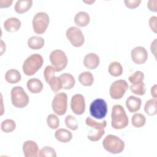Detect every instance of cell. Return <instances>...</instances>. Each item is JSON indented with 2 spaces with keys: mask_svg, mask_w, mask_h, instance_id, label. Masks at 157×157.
<instances>
[{
  "mask_svg": "<svg viewBox=\"0 0 157 157\" xmlns=\"http://www.w3.org/2000/svg\"><path fill=\"white\" fill-rule=\"evenodd\" d=\"M111 118V126L115 129H122L128 125V117L123 107L120 104L112 107Z\"/></svg>",
  "mask_w": 157,
  "mask_h": 157,
  "instance_id": "obj_1",
  "label": "cell"
},
{
  "mask_svg": "<svg viewBox=\"0 0 157 157\" xmlns=\"http://www.w3.org/2000/svg\"><path fill=\"white\" fill-rule=\"evenodd\" d=\"M43 63L44 59L40 54H32L25 60L22 66L23 71L28 76L33 75L40 69Z\"/></svg>",
  "mask_w": 157,
  "mask_h": 157,
  "instance_id": "obj_2",
  "label": "cell"
},
{
  "mask_svg": "<svg viewBox=\"0 0 157 157\" xmlns=\"http://www.w3.org/2000/svg\"><path fill=\"white\" fill-rule=\"evenodd\" d=\"M104 148L112 154H118L121 153L124 148V142L118 137L109 134L102 142Z\"/></svg>",
  "mask_w": 157,
  "mask_h": 157,
  "instance_id": "obj_3",
  "label": "cell"
},
{
  "mask_svg": "<svg viewBox=\"0 0 157 157\" xmlns=\"http://www.w3.org/2000/svg\"><path fill=\"white\" fill-rule=\"evenodd\" d=\"M10 94L12 104L14 107L23 108L28 104L29 97L21 86L13 87L11 90Z\"/></svg>",
  "mask_w": 157,
  "mask_h": 157,
  "instance_id": "obj_4",
  "label": "cell"
},
{
  "mask_svg": "<svg viewBox=\"0 0 157 157\" xmlns=\"http://www.w3.org/2000/svg\"><path fill=\"white\" fill-rule=\"evenodd\" d=\"M50 61L56 72L63 71L67 66L68 59L66 53L61 50H54L50 54Z\"/></svg>",
  "mask_w": 157,
  "mask_h": 157,
  "instance_id": "obj_5",
  "label": "cell"
},
{
  "mask_svg": "<svg viewBox=\"0 0 157 157\" xmlns=\"http://www.w3.org/2000/svg\"><path fill=\"white\" fill-rule=\"evenodd\" d=\"M50 22L48 15L44 12L36 13L33 19V28L34 33L41 34L45 32Z\"/></svg>",
  "mask_w": 157,
  "mask_h": 157,
  "instance_id": "obj_6",
  "label": "cell"
},
{
  "mask_svg": "<svg viewBox=\"0 0 157 157\" xmlns=\"http://www.w3.org/2000/svg\"><path fill=\"white\" fill-rule=\"evenodd\" d=\"M107 112V105L103 99H96L90 104V113L93 118L101 120L106 116Z\"/></svg>",
  "mask_w": 157,
  "mask_h": 157,
  "instance_id": "obj_7",
  "label": "cell"
},
{
  "mask_svg": "<svg viewBox=\"0 0 157 157\" xmlns=\"http://www.w3.org/2000/svg\"><path fill=\"white\" fill-rule=\"evenodd\" d=\"M52 107L53 112L58 115H64L67 108V96L65 93H56L53 97Z\"/></svg>",
  "mask_w": 157,
  "mask_h": 157,
  "instance_id": "obj_8",
  "label": "cell"
},
{
  "mask_svg": "<svg viewBox=\"0 0 157 157\" xmlns=\"http://www.w3.org/2000/svg\"><path fill=\"white\" fill-rule=\"evenodd\" d=\"M129 85L124 80H118L113 82L110 85L109 93L110 97L113 99H120L122 98L126 91L128 90Z\"/></svg>",
  "mask_w": 157,
  "mask_h": 157,
  "instance_id": "obj_9",
  "label": "cell"
},
{
  "mask_svg": "<svg viewBox=\"0 0 157 157\" xmlns=\"http://www.w3.org/2000/svg\"><path fill=\"white\" fill-rule=\"evenodd\" d=\"M66 35L74 47H80L83 45L85 37L80 28L76 26H71L67 29Z\"/></svg>",
  "mask_w": 157,
  "mask_h": 157,
  "instance_id": "obj_10",
  "label": "cell"
},
{
  "mask_svg": "<svg viewBox=\"0 0 157 157\" xmlns=\"http://www.w3.org/2000/svg\"><path fill=\"white\" fill-rule=\"evenodd\" d=\"M85 98L82 94H76L72 97L71 100V108L75 115H80L83 114L85 112Z\"/></svg>",
  "mask_w": 157,
  "mask_h": 157,
  "instance_id": "obj_11",
  "label": "cell"
},
{
  "mask_svg": "<svg viewBox=\"0 0 157 157\" xmlns=\"http://www.w3.org/2000/svg\"><path fill=\"white\" fill-rule=\"evenodd\" d=\"M132 61L137 64H142L146 62L148 58V52L145 48L142 46L134 47L131 52Z\"/></svg>",
  "mask_w": 157,
  "mask_h": 157,
  "instance_id": "obj_12",
  "label": "cell"
},
{
  "mask_svg": "<svg viewBox=\"0 0 157 157\" xmlns=\"http://www.w3.org/2000/svg\"><path fill=\"white\" fill-rule=\"evenodd\" d=\"M23 151L25 157H37L39 151L38 145L36 142L27 140L23 144Z\"/></svg>",
  "mask_w": 157,
  "mask_h": 157,
  "instance_id": "obj_13",
  "label": "cell"
},
{
  "mask_svg": "<svg viewBox=\"0 0 157 157\" xmlns=\"http://www.w3.org/2000/svg\"><path fill=\"white\" fill-rule=\"evenodd\" d=\"M99 57L94 53H90L86 55L83 59V65L88 69H96L99 66Z\"/></svg>",
  "mask_w": 157,
  "mask_h": 157,
  "instance_id": "obj_14",
  "label": "cell"
},
{
  "mask_svg": "<svg viewBox=\"0 0 157 157\" xmlns=\"http://www.w3.org/2000/svg\"><path fill=\"white\" fill-rule=\"evenodd\" d=\"M142 101L141 99L134 96H129L126 100V105L129 112L134 113L137 112L141 106Z\"/></svg>",
  "mask_w": 157,
  "mask_h": 157,
  "instance_id": "obj_15",
  "label": "cell"
},
{
  "mask_svg": "<svg viewBox=\"0 0 157 157\" xmlns=\"http://www.w3.org/2000/svg\"><path fill=\"white\" fill-rule=\"evenodd\" d=\"M20 27L21 21L16 17L9 18L4 23V28L8 32H16L20 28Z\"/></svg>",
  "mask_w": 157,
  "mask_h": 157,
  "instance_id": "obj_16",
  "label": "cell"
},
{
  "mask_svg": "<svg viewBox=\"0 0 157 157\" xmlns=\"http://www.w3.org/2000/svg\"><path fill=\"white\" fill-rule=\"evenodd\" d=\"M55 137L58 141L62 143H67L71 141L72 139V134L69 130L60 128L55 131Z\"/></svg>",
  "mask_w": 157,
  "mask_h": 157,
  "instance_id": "obj_17",
  "label": "cell"
},
{
  "mask_svg": "<svg viewBox=\"0 0 157 157\" xmlns=\"http://www.w3.org/2000/svg\"><path fill=\"white\" fill-rule=\"evenodd\" d=\"M26 85L28 90L34 94L39 93L43 89L42 82L37 78H33L28 80Z\"/></svg>",
  "mask_w": 157,
  "mask_h": 157,
  "instance_id": "obj_18",
  "label": "cell"
},
{
  "mask_svg": "<svg viewBox=\"0 0 157 157\" xmlns=\"http://www.w3.org/2000/svg\"><path fill=\"white\" fill-rule=\"evenodd\" d=\"M90 21V15L86 12L80 11L77 13L74 17V23L79 27H85L87 26Z\"/></svg>",
  "mask_w": 157,
  "mask_h": 157,
  "instance_id": "obj_19",
  "label": "cell"
},
{
  "mask_svg": "<svg viewBox=\"0 0 157 157\" xmlns=\"http://www.w3.org/2000/svg\"><path fill=\"white\" fill-rule=\"evenodd\" d=\"M62 82V88L65 90L72 89L75 83L74 76L69 73H64L59 76Z\"/></svg>",
  "mask_w": 157,
  "mask_h": 157,
  "instance_id": "obj_20",
  "label": "cell"
},
{
  "mask_svg": "<svg viewBox=\"0 0 157 157\" xmlns=\"http://www.w3.org/2000/svg\"><path fill=\"white\" fill-rule=\"evenodd\" d=\"M32 6V0H18L15 2L14 9L18 13H24L28 11Z\"/></svg>",
  "mask_w": 157,
  "mask_h": 157,
  "instance_id": "obj_21",
  "label": "cell"
},
{
  "mask_svg": "<svg viewBox=\"0 0 157 157\" xmlns=\"http://www.w3.org/2000/svg\"><path fill=\"white\" fill-rule=\"evenodd\" d=\"M45 44L44 39L38 36H34L29 38L28 40V47L33 50H39L42 48Z\"/></svg>",
  "mask_w": 157,
  "mask_h": 157,
  "instance_id": "obj_22",
  "label": "cell"
},
{
  "mask_svg": "<svg viewBox=\"0 0 157 157\" xmlns=\"http://www.w3.org/2000/svg\"><path fill=\"white\" fill-rule=\"evenodd\" d=\"M21 74L17 69H9L5 74L6 80L11 84L18 83L21 80Z\"/></svg>",
  "mask_w": 157,
  "mask_h": 157,
  "instance_id": "obj_23",
  "label": "cell"
},
{
  "mask_svg": "<svg viewBox=\"0 0 157 157\" xmlns=\"http://www.w3.org/2000/svg\"><path fill=\"white\" fill-rule=\"evenodd\" d=\"M78 81L83 86H90L93 83L94 77L91 72L85 71L78 75Z\"/></svg>",
  "mask_w": 157,
  "mask_h": 157,
  "instance_id": "obj_24",
  "label": "cell"
},
{
  "mask_svg": "<svg viewBox=\"0 0 157 157\" xmlns=\"http://www.w3.org/2000/svg\"><path fill=\"white\" fill-rule=\"evenodd\" d=\"M109 73L113 77H119L122 75L123 69L121 64L117 61L112 62L108 68Z\"/></svg>",
  "mask_w": 157,
  "mask_h": 157,
  "instance_id": "obj_25",
  "label": "cell"
},
{
  "mask_svg": "<svg viewBox=\"0 0 157 157\" xmlns=\"http://www.w3.org/2000/svg\"><path fill=\"white\" fill-rule=\"evenodd\" d=\"M156 99H151L147 101L144 105V110L149 116L155 115L157 113Z\"/></svg>",
  "mask_w": 157,
  "mask_h": 157,
  "instance_id": "obj_26",
  "label": "cell"
},
{
  "mask_svg": "<svg viewBox=\"0 0 157 157\" xmlns=\"http://www.w3.org/2000/svg\"><path fill=\"white\" fill-rule=\"evenodd\" d=\"M145 117L142 113H135L132 115L131 118L132 125L136 128H141L145 125Z\"/></svg>",
  "mask_w": 157,
  "mask_h": 157,
  "instance_id": "obj_27",
  "label": "cell"
},
{
  "mask_svg": "<svg viewBox=\"0 0 157 157\" xmlns=\"http://www.w3.org/2000/svg\"><path fill=\"white\" fill-rule=\"evenodd\" d=\"M85 123L87 126L91 127V128L96 129H104L107 126L106 120H103L101 122H97L90 117H86L85 120Z\"/></svg>",
  "mask_w": 157,
  "mask_h": 157,
  "instance_id": "obj_28",
  "label": "cell"
},
{
  "mask_svg": "<svg viewBox=\"0 0 157 157\" xmlns=\"http://www.w3.org/2000/svg\"><path fill=\"white\" fill-rule=\"evenodd\" d=\"M47 83L50 85L53 92H58L62 89V82L59 77H56L54 75L50 78Z\"/></svg>",
  "mask_w": 157,
  "mask_h": 157,
  "instance_id": "obj_29",
  "label": "cell"
},
{
  "mask_svg": "<svg viewBox=\"0 0 157 157\" xmlns=\"http://www.w3.org/2000/svg\"><path fill=\"white\" fill-rule=\"evenodd\" d=\"M105 134L104 129H96L91 128L87 135L88 139L92 142L98 141Z\"/></svg>",
  "mask_w": 157,
  "mask_h": 157,
  "instance_id": "obj_30",
  "label": "cell"
},
{
  "mask_svg": "<svg viewBox=\"0 0 157 157\" xmlns=\"http://www.w3.org/2000/svg\"><path fill=\"white\" fill-rule=\"evenodd\" d=\"M15 128L16 123L15 121L12 119H6L2 121L1 124V130L6 133H9L13 131Z\"/></svg>",
  "mask_w": 157,
  "mask_h": 157,
  "instance_id": "obj_31",
  "label": "cell"
},
{
  "mask_svg": "<svg viewBox=\"0 0 157 157\" xmlns=\"http://www.w3.org/2000/svg\"><path fill=\"white\" fill-rule=\"evenodd\" d=\"M130 90L132 93L139 95V96H142L145 93L146 88H145V85L144 83V82L138 83H135V84H131L130 86Z\"/></svg>",
  "mask_w": 157,
  "mask_h": 157,
  "instance_id": "obj_32",
  "label": "cell"
},
{
  "mask_svg": "<svg viewBox=\"0 0 157 157\" xmlns=\"http://www.w3.org/2000/svg\"><path fill=\"white\" fill-rule=\"evenodd\" d=\"M39 157H56V153L54 148L50 146H45L41 148L38 153Z\"/></svg>",
  "mask_w": 157,
  "mask_h": 157,
  "instance_id": "obj_33",
  "label": "cell"
},
{
  "mask_svg": "<svg viewBox=\"0 0 157 157\" xmlns=\"http://www.w3.org/2000/svg\"><path fill=\"white\" fill-rule=\"evenodd\" d=\"M47 123L49 128L52 129H55L59 126V120L56 115L51 113L47 117Z\"/></svg>",
  "mask_w": 157,
  "mask_h": 157,
  "instance_id": "obj_34",
  "label": "cell"
},
{
  "mask_svg": "<svg viewBox=\"0 0 157 157\" xmlns=\"http://www.w3.org/2000/svg\"><path fill=\"white\" fill-rule=\"evenodd\" d=\"M64 123L67 128L69 129L75 131L77 129L78 124V121L75 117L71 115H69L66 117L65 120H64Z\"/></svg>",
  "mask_w": 157,
  "mask_h": 157,
  "instance_id": "obj_35",
  "label": "cell"
},
{
  "mask_svg": "<svg viewBox=\"0 0 157 157\" xmlns=\"http://www.w3.org/2000/svg\"><path fill=\"white\" fill-rule=\"evenodd\" d=\"M144 74L142 71H137L134 72L132 74L129 75L128 77V80L130 83L132 84L138 83L144 81Z\"/></svg>",
  "mask_w": 157,
  "mask_h": 157,
  "instance_id": "obj_36",
  "label": "cell"
},
{
  "mask_svg": "<svg viewBox=\"0 0 157 157\" xmlns=\"http://www.w3.org/2000/svg\"><path fill=\"white\" fill-rule=\"evenodd\" d=\"M124 4L126 7L129 9H135L139 6L141 3L140 0H124Z\"/></svg>",
  "mask_w": 157,
  "mask_h": 157,
  "instance_id": "obj_37",
  "label": "cell"
},
{
  "mask_svg": "<svg viewBox=\"0 0 157 157\" xmlns=\"http://www.w3.org/2000/svg\"><path fill=\"white\" fill-rule=\"evenodd\" d=\"M156 22H157V17L156 16H152L149 19V26L151 31L156 33H157V29H156Z\"/></svg>",
  "mask_w": 157,
  "mask_h": 157,
  "instance_id": "obj_38",
  "label": "cell"
},
{
  "mask_svg": "<svg viewBox=\"0 0 157 157\" xmlns=\"http://www.w3.org/2000/svg\"><path fill=\"white\" fill-rule=\"evenodd\" d=\"M156 4H157L156 0H150L147 2V7L150 11L156 12H157Z\"/></svg>",
  "mask_w": 157,
  "mask_h": 157,
  "instance_id": "obj_39",
  "label": "cell"
},
{
  "mask_svg": "<svg viewBox=\"0 0 157 157\" xmlns=\"http://www.w3.org/2000/svg\"><path fill=\"white\" fill-rule=\"evenodd\" d=\"M13 2L12 0H1L0 1V8H6L10 7Z\"/></svg>",
  "mask_w": 157,
  "mask_h": 157,
  "instance_id": "obj_40",
  "label": "cell"
},
{
  "mask_svg": "<svg viewBox=\"0 0 157 157\" xmlns=\"http://www.w3.org/2000/svg\"><path fill=\"white\" fill-rule=\"evenodd\" d=\"M156 39H155L151 43V46H150V49H151V52H152V53L154 55V56L156 57Z\"/></svg>",
  "mask_w": 157,
  "mask_h": 157,
  "instance_id": "obj_41",
  "label": "cell"
},
{
  "mask_svg": "<svg viewBox=\"0 0 157 157\" xmlns=\"http://www.w3.org/2000/svg\"><path fill=\"white\" fill-rule=\"evenodd\" d=\"M151 95L153 98V99H156V95H157V91H156V85L155 84L151 88Z\"/></svg>",
  "mask_w": 157,
  "mask_h": 157,
  "instance_id": "obj_42",
  "label": "cell"
},
{
  "mask_svg": "<svg viewBox=\"0 0 157 157\" xmlns=\"http://www.w3.org/2000/svg\"><path fill=\"white\" fill-rule=\"evenodd\" d=\"M1 55L3 54V52L5 51L6 50V45L4 43V42L1 40Z\"/></svg>",
  "mask_w": 157,
  "mask_h": 157,
  "instance_id": "obj_43",
  "label": "cell"
},
{
  "mask_svg": "<svg viewBox=\"0 0 157 157\" xmlns=\"http://www.w3.org/2000/svg\"><path fill=\"white\" fill-rule=\"evenodd\" d=\"M83 2H85V3H86V4H92V3H93V2H95V1H83Z\"/></svg>",
  "mask_w": 157,
  "mask_h": 157,
  "instance_id": "obj_44",
  "label": "cell"
}]
</instances>
